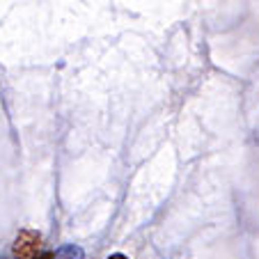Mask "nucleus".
Listing matches in <instances>:
<instances>
[{
    "mask_svg": "<svg viewBox=\"0 0 259 259\" xmlns=\"http://www.w3.org/2000/svg\"><path fill=\"white\" fill-rule=\"evenodd\" d=\"M41 245H44L41 243V234H37L32 230H23V232H19L12 250H14L16 259H37V257H41L39 254Z\"/></svg>",
    "mask_w": 259,
    "mask_h": 259,
    "instance_id": "nucleus-1",
    "label": "nucleus"
},
{
    "mask_svg": "<svg viewBox=\"0 0 259 259\" xmlns=\"http://www.w3.org/2000/svg\"><path fill=\"white\" fill-rule=\"evenodd\" d=\"M51 257H53V254H49V252H46V254H41V257H37V259H51Z\"/></svg>",
    "mask_w": 259,
    "mask_h": 259,
    "instance_id": "nucleus-4",
    "label": "nucleus"
},
{
    "mask_svg": "<svg viewBox=\"0 0 259 259\" xmlns=\"http://www.w3.org/2000/svg\"><path fill=\"white\" fill-rule=\"evenodd\" d=\"M108 259H128V257H124V254H110Z\"/></svg>",
    "mask_w": 259,
    "mask_h": 259,
    "instance_id": "nucleus-3",
    "label": "nucleus"
},
{
    "mask_svg": "<svg viewBox=\"0 0 259 259\" xmlns=\"http://www.w3.org/2000/svg\"><path fill=\"white\" fill-rule=\"evenodd\" d=\"M51 259H83V250L76 248V245H64L62 250L55 252V257Z\"/></svg>",
    "mask_w": 259,
    "mask_h": 259,
    "instance_id": "nucleus-2",
    "label": "nucleus"
}]
</instances>
